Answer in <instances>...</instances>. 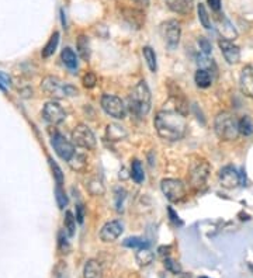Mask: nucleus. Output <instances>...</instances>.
<instances>
[{
  "mask_svg": "<svg viewBox=\"0 0 253 278\" xmlns=\"http://www.w3.org/2000/svg\"><path fill=\"white\" fill-rule=\"evenodd\" d=\"M156 132L165 141H179L186 134L187 123L186 118L176 110H162L156 114L155 120Z\"/></svg>",
  "mask_w": 253,
  "mask_h": 278,
  "instance_id": "f257e3e1",
  "label": "nucleus"
},
{
  "mask_svg": "<svg viewBox=\"0 0 253 278\" xmlns=\"http://www.w3.org/2000/svg\"><path fill=\"white\" fill-rule=\"evenodd\" d=\"M153 258H155V255H153V252H150L148 247L139 249L138 252H137V255H135V260H137V263H138L141 267L149 266L150 263L153 261Z\"/></svg>",
  "mask_w": 253,
  "mask_h": 278,
  "instance_id": "5701e85b",
  "label": "nucleus"
},
{
  "mask_svg": "<svg viewBox=\"0 0 253 278\" xmlns=\"http://www.w3.org/2000/svg\"><path fill=\"white\" fill-rule=\"evenodd\" d=\"M58 44H59V33L55 31V33L51 35V38L46 43L45 46L42 48V52H41L42 58H49L51 55H54V52L57 51Z\"/></svg>",
  "mask_w": 253,
  "mask_h": 278,
  "instance_id": "b1692460",
  "label": "nucleus"
},
{
  "mask_svg": "<svg viewBox=\"0 0 253 278\" xmlns=\"http://www.w3.org/2000/svg\"><path fill=\"white\" fill-rule=\"evenodd\" d=\"M161 35L163 41H165V44L168 45L170 49L177 48L179 43H180V37H182L180 22L177 20H168V21L162 22Z\"/></svg>",
  "mask_w": 253,
  "mask_h": 278,
  "instance_id": "423d86ee",
  "label": "nucleus"
},
{
  "mask_svg": "<svg viewBox=\"0 0 253 278\" xmlns=\"http://www.w3.org/2000/svg\"><path fill=\"white\" fill-rule=\"evenodd\" d=\"M249 270H251V271L253 273V263H251V264H249Z\"/></svg>",
  "mask_w": 253,
  "mask_h": 278,
  "instance_id": "a18cd8bd",
  "label": "nucleus"
},
{
  "mask_svg": "<svg viewBox=\"0 0 253 278\" xmlns=\"http://www.w3.org/2000/svg\"><path fill=\"white\" fill-rule=\"evenodd\" d=\"M55 198H57L58 207L61 210H63L68 205V197H66L65 191L62 190V186H57V189H55Z\"/></svg>",
  "mask_w": 253,
  "mask_h": 278,
  "instance_id": "473e14b6",
  "label": "nucleus"
},
{
  "mask_svg": "<svg viewBox=\"0 0 253 278\" xmlns=\"http://www.w3.org/2000/svg\"><path fill=\"white\" fill-rule=\"evenodd\" d=\"M218 45L222 55L225 58V61L230 65H235V64L239 62V59H241V49H239V46H236L232 41L225 40V38L219 40Z\"/></svg>",
  "mask_w": 253,
  "mask_h": 278,
  "instance_id": "4468645a",
  "label": "nucleus"
},
{
  "mask_svg": "<svg viewBox=\"0 0 253 278\" xmlns=\"http://www.w3.org/2000/svg\"><path fill=\"white\" fill-rule=\"evenodd\" d=\"M207 1L214 11H218L221 9V0H207Z\"/></svg>",
  "mask_w": 253,
  "mask_h": 278,
  "instance_id": "79ce46f5",
  "label": "nucleus"
},
{
  "mask_svg": "<svg viewBox=\"0 0 253 278\" xmlns=\"http://www.w3.org/2000/svg\"><path fill=\"white\" fill-rule=\"evenodd\" d=\"M102 108L104 112L115 120H124L126 117V107L123 100L113 94H103L102 96Z\"/></svg>",
  "mask_w": 253,
  "mask_h": 278,
  "instance_id": "39448f33",
  "label": "nucleus"
},
{
  "mask_svg": "<svg viewBox=\"0 0 253 278\" xmlns=\"http://www.w3.org/2000/svg\"><path fill=\"white\" fill-rule=\"evenodd\" d=\"M239 87H241V91L253 99V66L248 65L242 69L241 72V78H239Z\"/></svg>",
  "mask_w": 253,
  "mask_h": 278,
  "instance_id": "2eb2a0df",
  "label": "nucleus"
},
{
  "mask_svg": "<svg viewBox=\"0 0 253 278\" xmlns=\"http://www.w3.org/2000/svg\"><path fill=\"white\" fill-rule=\"evenodd\" d=\"M72 141L82 149H94L97 145L96 135L93 134V131L87 125H83V124H79L72 131Z\"/></svg>",
  "mask_w": 253,
  "mask_h": 278,
  "instance_id": "0eeeda50",
  "label": "nucleus"
},
{
  "mask_svg": "<svg viewBox=\"0 0 253 278\" xmlns=\"http://www.w3.org/2000/svg\"><path fill=\"white\" fill-rule=\"evenodd\" d=\"M86 187H87L89 192H90L92 195H103L104 191H105L102 180H99V178H92V180L86 184Z\"/></svg>",
  "mask_w": 253,
  "mask_h": 278,
  "instance_id": "c85d7f7f",
  "label": "nucleus"
},
{
  "mask_svg": "<svg viewBox=\"0 0 253 278\" xmlns=\"http://www.w3.org/2000/svg\"><path fill=\"white\" fill-rule=\"evenodd\" d=\"M210 165H208L206 160H201V162H197L196 165H193L190 169V173H189V180H190V184L194 190H201L206 183H207L208 176H210Z\"/></svg>",
  "mask_w": 253,
  "mask_h": 278,
  "instance_id": "1a4fd4ad",
  "label": "nucleus"
},
{
  "mask_svg": "<svg viewBox=\"0 0 253 278\" xmlns=\"http://www.w3.org/2000/svg\"><path fill=\"white\" fill-rule=\"evenodd\" d=\"M197 11H198V20L201 22V25H203L204 28L210 30V28H211V20H210V16H208V11L207 9H206V6H204L203 3H200V4L197 6Z\"/></svg>",
  "mask_w": 253,
  "mask_h": 278,
  "instance_id": "2f4dec72",
  "label": "nucleus"
},
{
  "mask_svg": "<svg viewBox=\"0 0 253 278\" xmlns=\"http://www.w3.org/2000/svg\"><path fill=\"white\" fill-rule=\"evenodd\" d=\"M10 86V78L9 75H6L4 72H0V87L1 89H6Z\"/></svg>",
  "mask_w": 253,
  "mask_h": 278,
  "instance_id": "ea45409f",
  "label": "nucleus"
},
{
  "mask_svg": "<svg viewBox=\"0 0 253 278\" xmlns=\"http://www.w3.org/2000/svg\"><path fill=\"white\" fill-rule=\"evenodd\" d=\"M131 177H132V180H134L137 184H141V183L145 180L144 167L141 165V162L137 160V159L131 163Z\"/></svg>",
  "mask_w": 253,
  "mask_h": 278,
  "instance_id": "a878e982",
  "label": "nucleus"
},
{
  "mask_svg": "<svg viewBox=\"0 0 253 278\" xmlns=\"http://www.w3.org/2000/svg\"><path fill=\"white\" fill-rule=\"evenodd\" d=\"M63 225H65V231L69 237H72L75 232H76V216H73V214L70 211L65 212V219H63Z\"/></svg>",
  "mask_w": 253,
  "mask_h": 278,
  "instance_id": "bb28decb",
  "label": "nucleus"
},
{
  "mask_svg": "<svg viewBox=\"0 0 253 278\" xmlns=\"http://www.w3.org/2000/svg\"><path fill=\"white\" fill-rule=\"evenodd\" d=\"M137 4H139L141 7H148L149 6V0H134Z\"/></svg>",
  "mask_w": 253,
  "mask_h": 278,
  "instance_id": "c03bdc74",
  "label": "nucleus"
},
{
  "mask_svg": "<svg viewBox=\"0 0 253 278\" xmlns=\"http://www.w3.org/2000/svg\"><path fill=\"white\" fill-rule=\"evenodd\" d=\"M168 214H169V216H170V221H172L174 225H177V226H183V221L180 219V216L174 212L172 207H168Z\"/></svg>",
  "mask_w": 253,
  "mask_h": 278,
  "instance_id": "4c0bfd02",
  "label": "nucleus"
},
{
  "mask_svg": "<svg viewBox=\"0 0 253 278\" xmlns=\"http://www.w3.org/2000/svg\"><path fill=\"white\" fill-rule=\"evenodd\" d=\"M61 59H62L63 65L68 67L69 70H78V67H79L78 56L73 52L72 48H69V46L63 48L62 52H61Z\"/></svg>",
  "mask_w": 253,
  "mask_h": 278,
  "instance_id": "a211bd4d",
  "label": "nucleus"
},
{
  "mask_svg": "<svg viewBox=\"0 0 253 278\" xmlns=\"http://www.w3.org/2000/svg\"><path fill=\"white\" fill-rule=\"evenodd\" d=\"M197 44H198L200 51L203 52V55H207V56L211 55V52H212V46H211V43L208 41L206 37H198Z\"/></svg>",
  "mask_w": 253,
  "mask_h": 278,
  "instance_id": "f704fd0d",
  "label": "nucleus"
},
{
  "mask_svg": "<svg viewBox=\"0 0 253 278\" xmlns=\"http://www.w3.org/2000/svg\"><path fill=\"white\" fill-rule=\"evenodd\" d=\"M165 267L168 268L169 271H172V273H174V274H177V273H180L182 271V268H180V266L174 261V260H172V258H165Z\"/></svg>",
  "mask_w": 253,
  "mask_h": 278,
  "instance_id": "e433bc0d",
  "label": "nucleus"
},
{
  "mask_svg": "<svg viewBox=\"0 0 253 278\" xmlns=\"http://www.w3.org/2000/svg\"><path fill=\"white\" fill-rule=\"evenodd\" d=\"M142 55L145 58V61H147V65L149 67L150 72H156L158 70V62H156V54H155V51L150 48V46H144L142 48Z\"/></svg>",
  "mask_w": 253,
  "mask_h": 278,
  "instance_id": "393cba45",
  "label": "nucleus"
},
{
  "mask_svg": "<svg viewBox=\"0 0 253 278\" xmlns=\"http://www.w3.org/2000/svg\"><path fill=\"white\" fill-rule=\"evenodd\" d=\"M49 162V166H51V170H52V174H54V178L57 181V186H62L63 184V180H65V176H63V171L62 169L58 166V163L54 160V159H48Z\"/></svg>",
  "mask_w": 253,
  "mask_h": 278,
  "instance_id": "7c9ffc66",
  "label": "nucleus"
},
{
  "mask_svg": "<svg viewBox=\"0 0 253 278\" xmlns=\"http://www.w3.org/2000/svg\"><path fill=\"white\" fill-rule=\"evenodd\" d=\"M194 80H196V85L200 89H207L212 83V76L207 69H198L194 75Z\"/></svg>",
  "mask_w": 253,
  "mask_h": 278,
  "instance_id": "412c9836",
  "label": "nucleus"
},
{
  "mask_svg": "<svg viewBox=\"0 0 253 278\" xmlns=\"http://www.w3.org/2000/svg\"><path fill=\"white\" fill-rule=\"evenodd\" d=\"M72 170L75 171H82L84 170L87 166V156L84 153H79V152H75V155L70 157V160L68 162Z\"/></svg>",
  "mask_w": 253,
  "mask_h": 278,
  "instance_id": "4be33fe9",
  "label": "nucleus"
},
{
  "mask_svg": "<svg viewBox=\"0 0 253 278\" xmlns=\"http://www.w3.org/2000/svg\"><path fill=\"white\" fill-rule=\"evenodd\" d=\"M41 89L46 96L52 99H65V97H73L79 94L78 87H75L68 82L61 80L57 76H46L41 83Z\"/></svg>",
  "mask_w": 253,
  "mask_h": 278,
  "instance_id": "7ed1b4c3",
  "label": "nucleus"
},
{
  "mask_svg": "<svg viewBox=\"0 0 253 278\" xmlns=\"http://www.w3.org/2000/svg\"><path fill=\"white\" fill-rule=\"evenodd\" d=\"M162 192L170 202H179L186 195V187L183 181L177 178H163L161 181Z\"/></svg>",
  "mask_w": 253,
  "mask_h": 278,
  "instance_id": "6e6552de",
  "label": "nucleus"
},
{
  "mask_svg": "<svg viewBox=\"0 0 253 278\" xmlns=\"http://www.w3.org/2000/svg\"><path fill=\"white\" fill-rule=\"evenodd\" d=\"M115 198H117V211H121L123 210V201H124V198H126V191L123 189H118L117 191H115Z\"/></svg>",
  "mask_w": 253,
  "mask_h": 278,
  "instance_id": "58836bf2",
  "label": "nucleus"
},
{
  "mask_svg": "<svg viewBox=\"0 0 253 278\" xmlns=\"http://www.w3.org/2000/svg\"><path fill=\"white\" fill-rule=\"evenodd\" d=\"M124 232V225L120 221H110V222L104 223L102 231H100V239L104 243H111L115 242L121 234Z\"/></svg>",
  "mask_w": 253,
  "mask_h": 278,
  "instance_id": "ddd939ff",
  "label": "nucleus"
},
{
  "mask_svg": "<svg viewBox=\"0 0 253 278\" xmlns=\"http://www.w3.org/2000/svg\"><path fill=\"white\" fill-rule=\"evenodd\" d=\"M51 145L54 146L57 155L62 159L69 162L70 157L75 155V146L70 142L69 139H66L61 132H54L51 135Z\"/></svg>",
  "mask_w": 253,
  "mask_h": 278,
  "instance_id": "9d476101",
  "label": "nucleus"
},
{
  "mask_svg": "<svg viewBox=\"0 0 253 278\" xmlns=\"http://www.w3.org/2000/svg\"><path fill=\"white\" fill-rule=\"evenodd\" d=\"M170 249H172L170 246H162V247H159V250H158V252H159V255H161V256H165V255L168 256Z\"/></svg>",
  "mask_w": 253,
  "mask_h": 278,
  "instance_id": "37998d69",
  "label": "nucleus"
},
{
  "mask_svg": "<svg viewBox=\"0 0 253 278\" xmlns=\"http://www.w3.org/2000/svg\"><path fill=\"white\" fill-rule=\"evenodd\" d=\"M83 278H103V267L97 260H89L83 268Z\"/></svg>",
  "mask_w": 253,
  "mask_h": 278,
  "instance_id": "f3484780",
  "label": "nucleus"
},
{
  "mask_svg": "<svg viewBox=\"0 0 253 278\" xmlns=\"http://www.w3.org/2000/svg\"><path fill=\"white\" fill-rule=\"evenodd\" d=\"M200 278H207V277H200Z\"/></svg>",
  "mask_w": 253,
  "mask_h": 278,
  "instance_id": "49530a36",
  "label": "nucleus"
},
{
  "mask_svg": "<svg viewBox=\"0 0 253 278\" xmlns=\"http://www.w3.org/2000/svg\"><path fill=\"white\" fill-rule=\"evenodd\" d=\"M76 46H78V52L83 61H89L90 55H92V49H90V41L86 35H79L78 41H76Z\"/></svg>",
  "mask_w": 253,
  "mask_h": 278,
  "instance_id": "aec40b11",
  "label": "nucleus"
},
{
  "mask_svg": "<svg viewBox=\"0 0 253 278\" xmlns=\"http://www.w3.org/2000/svg\"><path fill=\"white\" fill-rule=\"evenodd\" d=\"M42 117L46 123L51 125H58V124L63 123L66 118V112L62 108V106L57 101H49L46 103L42 108Z\"/></svg>",
  "mask_w": 253,
  "mask_h": 278,
  "instance_id": "9b49d317",
  "label": "nucleus"
},
{
  "mask_svg": "<svg viewBox=\"0 0 253 278\" xmlns=\"http://www.w3.org/2000/svg\"><path fill=\"white\" fill-rule=\"evenodd\" d=\"M219 184L227 190L236 189L241 184V173L233 166H225L219 170Z\"/></svg>",
  "mask_w": 253,
  "mask_h": 278,
  "instance_id": "f8f14e48",
  "label": "nucleus"
},
{
  "mask_svg": "<svg viewBox=\"0 0 253 278\" xmlns=\"http://www.w3.org/2000/svg\"><path fill=\"white\" fill-rule=\"evenodd\" d=\"M166 6L174 13L189 14L193 10V0H165Z\"/></svg>",
  "mask_w": 253,
  "mask_h": 278,
  "instance_id": "dca6fc26",
  "label": "nucleus"
},
{
  "mask_svg": "<svg viewBox=\"0 0 253 278\" xmlns=\"http://www.w3.org/2000/svg\"><path fill=\"white\" fill-rule=\"evenodd\" d=\"M214 131L219 139L233 141L239 135V121L231 112H219L214 121Z\"/></svg>",
  "mask_w": 253,
  "mask_h": 278,
  "instance_id": "20e7f679",
  "label": "nucleus"
},
{
  "mask_svg": "<svg viewBox=\"0 0 253 278\" xmlns=\"http://www.w3.org/2000/svg\"><path fill=\"white\" fill-rule=\"evenodd\" d=\"M58 247L61 250V253H68L70 249L69 240H68V236L65 235L63 231H61L58 235Z\"/></svg>",
  "mask_w": 253,
  "mask_h": 278,
  "instance_id": "72a5a7b5",
  "label": "nucleus"
},
{
  "mask_svg": "<svg viewBox=\"0 0 253 278\" xmlns=\"http://www.w3.org/2000/svg\"><path fill=\"white\" fill-rule=\"evenodd\" d=\"M82 83H83V86L86 87V89H93L94 86H96V83H97V76L93 73V72H87L83 79H82Z\"/></svg>",
  "mask_w": 253,
  "mask_h": 278,
  "instance_id": "c9c22d12",
  "label": "nucleus"
},
{
  "mask_svg": "<svg viewBox=\"0 0 253 278\" xmlns=\"http://www.w3.org/2000/svg\"><path fill=\"white\" fill-rule=\"evenodd\" d=\"M239 134L245 135V136L253 135V121L251 117L245 115L239 120Z\"/></svg>",
  "mask_w": 253,
  "mask_h": 278,
  "instance_id": "cd10ccee",
  "label": "nucleus"
},
{
  "mask_svg": "<svg viewBox=\"0 0 253 278\" xmlns=\"http://www.w3.org/2000/svg\"><path fill=\"white\" fill-rule=\"evenodd\" d=\"M123 245L129 249H144V247H149V243L145 242L144 239H141L138 236H132V237H126L123 242Z\"/></svg>",
  "mask_w": 253,
  "mask_h": 278,
  "instance_id": "c756f323",
  "label": "nucleus"
},
{
  "mask_svg": "<svg viewBox=\"0 0 253 278\" xmlns=\"http://www.w3.org/2000/svg\"><path fill=\"white\" fill-rule=\"evenodd\" d=\"M152 107V94L145 80H141L128 96V108L137 117L148 115Z\"/></svg>",
  "mask_w": 253,
  "mask_h": 278,
  "instance_id": "f03ea898",
  "label": "nucleus"
},
{
  "mask_svg": "<svg viewBox=\"0 0 253 278\" xmlns=\"http://www.w3.org/2000/svg\"><path fill=\"white\" fill-rule=\"evenodd\" d=\"M76 221L79 223H83L84 221V208L82 204H76Z\"/></svg>",
  "mask_w": 253,
  "mask_h": 278,
  "instance_id": "a19ab883",
  "label": "nucleus"
},
{
  "mask_svg": "<svg viewBox=\"0 0 253 278\" xmlns=\"http://www.w3.org/2000/svg\"><path fill=\"white\" fill-rule=\"evenodd\" d=\"M105 135H107L108 141H121L126 136V131L120 124H110V125H107Z\"/></svg>",
  "mask_w": 253,
  "mask_h": 278,
  "instance_id": "6ab92c4d",
  "label": "nucleus"
}]
</instances>
